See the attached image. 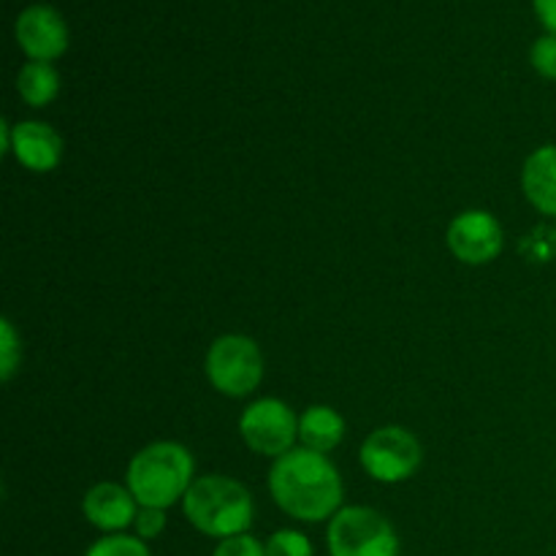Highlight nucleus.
<instances>
[{
  "instance_id": "12",
  "label": "nucleus",
  "mask_w": 556,
  "mask_h": 556,
  "mask_svg": "<svg viewBox=\"0 0 556 556\" xmlns=\"http://www.w3.org/2000/svg\"><path fill=\"white\" fill-rule=\"evenodd\" d=\"M521 188L538 212L556 217V144L541 147L527 157Z\"/></svg>"
},
{
  "instance_id": "5",
  "label": "nucleus",
  "mask_w": 556,
  "mask_h": 556,
  "mask_svg": "<svg viewBox=\"0 0 556 556\" xmlns=\"http://www.w3.org/2000/svg\"><path fill=\"white\" fill-rule=\"evenodd\" d=\"M206 378L220 394L248 396L264 378V356L250 337L226 334L206 353Z\"/></svg>"
},
{
  "instance_id": "7",
  "label": "nucleus",
  "mask_w": 556,
  "mask_h": 556,
  "mask_svg": "<svg viewBox=\"0 0 556 556\" xmlns=\"http://www.w3.org/2000/svg\"><path fill=\"white\" fill-rule=\"evenodd\" d=\"M362 465L375 481H407L421 465V443L402 427L375 429L362 445Z\"/></svg>"
},
{
  "instance_id": "20",
  "label": "nucleus",
  "mask_w": 556,
  "mask_h": 556,
  "mask_svg": "<svg viewBox=\"0 0 556 556\" xmlns=\"http://www.w3.org/2000/svg\"><path fill=\"white\" fill-rule=\"evenodd\" d=\"M136 538L141 541H155L166 530V510L163 508H139V516L134 521Z\"/></svg>"
},
{
  "instance_id": "13",
  "label": "nucleus",
  "mask_w": 556,
  "mask_h": 556,
  "mask_svg": "<svg viewBox=\"0 0 556 556\" xmlns=\"http://www.w3.org/2000/svg\"><path fill=\"white\" fill-rule=\"evenodd\" d=\"M342 434H345V421L337 410L324 405H315L299 418V440L302 448L315 451V454H329L340 445Z\"/></svg>"
},
{
  "instance_id": "3",
  "label": "nucleus",
  "mask_w": 556,
  "mask_h": 556,
  "mask_svg": "<svg viewBox=\"0 0 556 556\" xmlns=\"http://www.w3.org/2000/svg\"><path fill=\"white\" fill-rule=\"evenodd\" d=\"M193 486V456L179 443H152L128 465V489L141 508H163L185 500Z\"/></svg>"
},
{
  "instance_id": "16",
  "label": "nucleus",
  "mask_w": 556,
  "mask_h": 556,
  "mask_svg": "<svg viewBox=\"0 0 556 556\" xmlns=\"http://www.w3.org/2000/svg\"><path fill=\"white\" fill-rule=\"evenodd\" d=\"M264 546L266 556H315L309 538L299 530H277Z\"/></svg>"
},
{
  "instance_id": "11",
  "label": "nucleus",
  "mask_w": 556,
  "mask_h": 556,
  "mask_svg": "<svg viewBox=\"0 0 556 556\" xmlns=\"http://www.w3.org/2000/svg\"><path fill=\"white\" fill-rule=\"evenodd\" d=\"M11 152L30 172H52L63 157V139L52 125L27 119V123L14 125Z\"/></svg>"
},
{
  "instance_id": "14",
  "label": "nucleus",
  "mask_w": 556,
  "mask_h": 556,
  "mask_svg": "<svg viewBox=\"0 0 556 556\" xmlns=\"http://www.w3.org/2000/svg\"><path fill=\"white\" fill-rule=\"evenodd\" d=\"M16 90H20L22 101L30 103V106H47L58 98L60 76L49 63L30 60L27 65H22L20 76H16Z\"/></svg>"
},
{
  "instance_id": "2",
  "label": "nucleus",
  "mask_w": 556,
  "mask_h": 556,
  "mask_svg": "<svg viewBox=\"0 0 556 556\" xmlns=\"http://www.w3.org/2000/svg\"><path fill=\"white\" fill-rule=\"evenodd\" d=\"M182 510L195 530L217 541L244 535L253 525V497L242 483L226 476L195 478Z\"/></svg>"
},
{
  "instance_id": "18",
  "label": "nucleus",
  "mask_w": 556,
  "mask_h": 556,
  "mask_svg": "<svg viewBox=\"0 0 556 556\" xmlns=\"http://www.w3.org/2000/svg\"><path fill=\"white\" fill-rule=\"evenodd\" d=\"M532 68L546 79H556V36H541L532 43Z\"/></svg>"
},
{
  "instance_id": "15",
  "label": "nucleus",
  "mask_w": 556,
  "mask_h": 556,
  "mask_svg": "<svg viewBox=\"0 0 556 556\" xmlns=\"http://www.w3.org/2000/svg\"><path fill=\"white\" fill-rule=\"evenodd\" d=\"M85 556H152V552L147 548V541H141V538L117 532V535H106L92 543Z\"/></svg>"
},
{
  "instance_id": "10",
  "label": "nucleus",
  "mask_w": 556,
  "mask_h": 556,
  "mask_svg": "<svg viewBox=\"0 0 556 556\" xmlns=\"http://www.w3.org/2000/svg\"><path fill=\"white\" fill-rule=\"evenodd\" d=\"M141 505L130 494L128 486H117V483H98L81 500V514L106 535H117V532L128 530L139 516Z\"/></svg>"
},
{
  "instance_id": "8",
  "label": "nucleus",
  "mask_w": 556,
  "mask_h": 556,
  "mask_svg": "<svg viewBox=\"0 0 556 556\" xmlns=\"http://www.w3.org/2000/svg\"><path fill=\"white\" fill-rule=\"evenodd\" d=\"M448 250L462 264H489L503 250V228L489 212H462L448 226Z\"/></svg>"
},
{
  "instance_id": "9",
  "label": "nucleus",
  "mask_w": 556,
  "mask_h": 556,
  "mask_svg": "<svg viewBox=\"0 0 556 556\" xmlns=\"http://www.w3.org/2000/svg\"><path fill=\"white\" fill-rule=\"evenodd\" d=\"M14 33L16 43L30 60L49 63L68 49V27L52 5H30L22 11L16 16Z\"/></svg>"
},
{
  "instance_id": "19",
  "label": "nucleus",
  "mask_w": 556,
  "mask_h": 556,
  "mask_svg": "<svg viewBox=\"0 0 556 556\" xmlns=\"http://www.w3.org/2000/svg\"><path fill=\"white\" fill-rule=\"evenodd\" d=\"M212 556H266V546L244 532V535H233L217 543Z\"/></svg>"
},
{
  "instance_id": "17",
  "label": "nucleus",
  "mask_w": 556,
  "mask_h": 556,
  "mask_svg": "<svg viewBox=\"0 0 556 556\" xmlns=\"http://www.w3.org/2000/svg\"><path fill=\"white\" fill-rule=\"evenodd\" d=\"M22 358L20 340H16V331L11 326V320H0V378L9 383L11 375H14L16 364Z\"/></svg>"
},
{
  "instance_id": "6",
  "label": "nucleus",
  "mask_w": 556,
  "mask_h": 556,
  "mask_svg": "<svg viewBox=\"0 0 556 556\" xmlns=\"http://www.w3.org/2000/svg\"><path fill=\"white\" fill-rule=\"evenodd\" d=\"M239 432L250 451L261 456L280 459L299 438V418L293 416L291 407L280 400H258L242 413L239 418Z\"/></svg>"
},
{
  "instance_id": "1",
  "label": "nucleus",
  "mask_w": 556,
  "mask_h": 556,
  "mask_svg": "<svg viewBox=\"0 0 556 556\" xmlns=\"http://www.w3.org/2000/svg\"><path fill=\"white\" fill-rule=\"evenodd\" d=\"M269 492L277 508L291 519L318 525L342 510V478L326 454L293 448L275 459L269 472Z\"/></svg>"
},
{
  "instance_id": "4",
  "label": "nucleus",
  "mask_w": 556,
  "mask_h": 556,
  "mask_svg": "<svg viewBox=\"0 0 556 556\" xmlns=\"http://www.w3.org/2000/svg\"><path fill=\"white\" fill-rule=\"evenodd\" d=\"M331 556H400V538L383 514L348 505L329 521Z\"/></svg>"
},
{
  "instance_id": "21",
  "label": "nucleus",
  "mask_w": 556,
  "mask_h": 556,
  "mask_svg": "<svg viewBox=\"0 0 556 556\" xmlns=\"http://www.w3.org/2000/svg\"><path fill=\"white\" fill-rule=\"evenodd\" d=\"M535 14L548 36H556V0H535Z\"/></svg>"
}]
</instances>
